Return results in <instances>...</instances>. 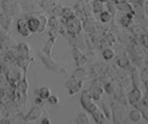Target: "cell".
Wrapping results in <instances>:
<instances>
[{
    "label": "cell",
    "mask_w": 148,
    "mask_h": 124,
    "mask_svg": "<svg viewBox=\"0 0 148 124\" xmlns=\"http://www.w3.org/2000/svg\"><path fill=\"white\" fill-rule=\"evenodd\" d=\"M77 121H79V123H89V118L86 114L81 113L79 114V117H78Z\"/></svg>",
    "instance_id": "cell-14"
},
{
    "label": "cell",
    "mask_w": 148,
    "mask_h": 124,
    "mask_svg": "<svg viewBox=\"0 0 148 124\" xmlns=\"http://www.w3.org/2000/svg\"><path fill=\"white\" fill-rule=\"evenodd\" d=\"M42 114V110L39 107H34L31 110V112L28 113V116H27V119L30 120V121H33V120H36L39 118H40V116Z\"/></svg>",
    "instance_id": "cell-4"
},
{
    "label": "cell",
    "mask_w": 148,
    "mask_h": 124,
    "mask_svg": "<svg viewBox=\"0 0 148 124\" xmlns=\"http://www.w3.org/2000/svg\"><path fill=\"white\" fill-rule=\"evenodd\" d=\"M63 9L64 8L62 6H60V5H56L53 8V10H52V12H53V13L56 16H61V15H62Z\"/></svg>",
    "instance_id": "cell-15"
},
{
    "label": "cell",
    "mask_w": 148,
    "mask_h": 124,
    "mask_svg": "<svg viewBox=\"0 0 148 124\" xmlns=\"http://www.w3.org/2000/svg\"><path fill=\"white\" fill-rule=\"evenodd\" d=\"M142 114L139 110H132L130 113V118L133 122H139L142 119Z\"/></svg>",
    "instance_id": "cell-10"
},
{
    "label": "cell",
    "mask_w": 148,
    "mask_h": 124,
    "mask_svg": "<svg viewBox=\"0 0 148 124\" xmlns=\"http://www.w3.org/2000/svg\"><path fill=\"white\" fill-rule=\"evenodd\" d=\"M132 97H133V99H134L136 102L139 100L140 97L142 96V93L139 91V89H134L132 93Z\"/></svg>",
    "instance_id": "cell-16"
},
{
    "label": "cell",
    "mask_w": 148,
    "mask_h": 124,
    "mask_svg": "<svg viewBox=\"0 0 148 124\" xmlns=\"http://www.w3.org/2000/svg\"><path fill=\"white\" fill-rule=\"evenodd\" d=\"M92 8L95 13L102 12L104 9V2L102 0H95L92 3Z\"/></svg>",
    "instance_id": "cell-6"
},
{
    "label": "cell",
    "mask_w": 148,
    "mask_h": 124,
    "mask_svg": "<svg viewBox=\"0 0 148 124\" xmlns=\"http://www.w3.org/2000/svg\"><path fill=\"white\" fill-rule=\"evenodd\" d=\"M81 101H82V104L84 107L90 112H92L97 108L96 105L92 101V94L87 92V91H85V92L83 93Z\"/></svg>",
    "instance_id": "cell-1"
},
{
    "label": "cell",
    "mask_w": 148,
    "mask_h": 124,
    "mask_svg": "<svg viewBox=\"0 0 148 124\" xmlns=\"http://www.w3.org/2000/svg\"><path fill=\"white\" fill-rule=\"evenodd\" d=\"M18 29L20 34L25 37H28L30 35L31 31L28 26V23L25 19L20 20L18 23Z\"/></svg>",
    "instance_id": "cell-2"
},
{
    "label": "cell",
    "mask_w": 148,
    "mask_h": 124,
    "mask_svg": "<svg viewBox=\"0 0 148 124\" xmlns=\"http://www.w3.org/2000/svg\"><path fill=\"white\" fill-rule=\"evenodd\" d=\"M143 43L145 47L148 48V37L147 36L143 37Z\"/></svg>",
    "instance_id": "cell-20"
},
{
    "label": "cell",
    "mask_w": 148,
    "mask_h": 124,
    "mask_svg": "<svg viewBox=\"0 0 148 124\" xmlns=\"http://www.w3.org/2000/svg\"><path fill=\"white\" fill-rule=\"evenodd\" d=\"M39 96L42 99H47L51 96V91L47 87H43L40 88L39 92Z\"/></svg>",
    "instance_id": "cell-8"
},
{
    "label": "cell",
    "mask_w": 148,
    "mask_h": 124,
    "mask_svg": "<svg viewBox=\"0 0 148 124\" xmlns=\"http://www.w3.org/2000/svg\"><path fill=\"white\" fill-rule=\"evenodd\" d=\"M42 123L43 124H50L51 121H49V119H48L47 118H44L43 121H42Z\"/></svg>",
    "instance_id": "cell-21"
},
{
    "label": "cell",
    "mask_w": 148,
    "mask_h": 124,
    "mask_svg": "<svg viewBox=\"0 0 148 124\" xmlns=\"http://www.w3.org/2000/svg\"><path fill=\"white\" fill-rule=\"evenodd\" d=\"M102 55H103V57L105 58V59L109 60L110 61V60L113 59V58H114L115 53H114V52L113 51V50L106 49L103 52Z\"/></svg>",
    "instance_id": "cell-13"
},
{
    "label": "cell",
    "mask_w": 148,
    "mask_h": 124,
    "mask_svg": "<svg viewBox=\"0 0 148 124\" xmlns=\"http://www.w3.org/2000/svg\"><path fill=\"white\" fill-rule=\"evenodd\" d=\"M113 14L109 11H102L100 14V19L102 22L108 23L112 20Z\"/></svg>",
    "instance_id": "cell-9"
},
{
    "label": "cell",
    "mask_w": 148,
    "mask_h": 124,
    "mask_svg": "<svg viewBox=\"0 0 148 124\" xmlns=\"http://www.w3.org/2000/svg\"><path fill=\"white\" fill-rule=\"evenodd\" d=\"M146 88H147V91H148V81L146 82Z\"/></svg>",
    "instance_id": "cell-23"
},
{
    "label": "cell",
    "mask_w": 148,
    "mask_h": 124,
    "mask_svg": "<svg viewBox=\"0 0 148 124\" xmlns=\"http://www.w3.org/2000/svg\"><path fill=\"white\" fill-rule=\"evenodd\" d=\"M74 16H76V12H75V11H73L72 9H71V8H64L63 12H62V17H64V18H66L67 20H68Z\"/></svg>",
    "instance_id": "cell-11"
},
{
    "label": "cell",
    "mask_w": 148,
    "mask_h": 124,
    "mask_svg": "<svg viewBox=\"0 0 148 124\" xmlns=\"http://www.w3.org/2000/svg\"><path fill=\"white\" fill-rule=\"evenodd\" d=\"M129 64V61L126 58H121L119 61V65L121 67H125Z\"/></svg>",
    "instance_id": "cell-17"
},
{
    "label": "cell",
    "mask_w": 148,
    "mask_h": 124,
    "mask_svg": "<svg viewBox=\"0 0 148 124\" xmlns=\"http://www.w3.org/2000/svg\"><path fill=\"white\" fill-rule=\"evenodd\" d=\"M83 12L84 13L86 18H89V17L92 16V13L94 12L93 8H92V5H91L90 3H87L84 6V8H83Z\"/></svg>",
    "instance_id": "cell-12"
},
{
    "label": "cell",
    "mask_w": 148,
    "mask_h": 124,
    "mask_svg": "<svg viewBox=\"0 0 148 124\" xmlns=\"http://www.w3.org/2000/svg\"><path fill=\"white\" fill-rule=\"evenodd\" d=\"M105 89L108 91V94H111V93H113V87L110 83H108L105 85Z\"/></svg>",
    "instance_id": "cell-19"
},
{
    "label": "cell",
    "mask_w": 148,
    "mask_h": 124,
    "mask_svg": "<svg viewBox=\"0 0 148 124\" xmlns=\"http://www.w3.org/2000/svg\"><path fill=\"white\" fill-rule=\"evenodd\" d=\"M27 23H28V28H29L31 32H38L41 24L39 18H35V17H31V18H28Z\"/></svg>",
    "instance_id": "cell-3"
},
{
    "label": "cell",
    "mask_w": 148,
    "mask_h": 124,
    "mask_svg": "<svg viewBox=\"0 0 148 124\" xmlns=\"http://www.w3.org/2000/svg\"><path fill=\"white\" fill-rule=\"evenodd\" d=\"M92 113V115H93L94 118H95V120L97 121V122L99 123H105V117L104 116L103 114H102L100 111L98 110L97 108L95 111H93Z\"/></svg>",
    "instance_id": "cell-7"
},
{
    "label": "cell",
    "mask_w": 148,
    "mask_h": 124,
    "mask_svg": "<svg viewBox=\"0 0 148 124\" xmlns=\"http://www.w3.org/2000/svg\"><path fill=\"white\" fill-rule=\"evenodd\" d=\"M39 5L46 10H52L53 8L56 6L55 0H43L39 2Z\"/></svg>",
    "instance_id": "cell-5"
},
{
    "label": "cell",
    "mask_w": 148,
    "mask_h": 124,
    "mask_svg": "<svg viewBox=\"0 0 148 124\" xmlns=\"http://www.w3.org/2000/svg\"><path fill=\"white\" fill-rule=\"evenodd\" d=\"M47 99L49 102V103L52 104V105H56V104H58V99L57 98V96H52V95H51Z\"/></svg>",
    "instance_id": "cell-18"
},
{
    "label": "cell",
    "mask_w": 148,
    "mask_h": 124,
    "mask_svg": "<svg viewBox=\"0 0 148 124\" xmlns=\"http://www.w3.org/2000/svg\"><path fill=\"white\" fill-rule=\"evenodd\" d=\"M35 1H36V2H39H39H41L42 1H43V0H35Z\"/></svg>",
    "instance_id": "cell-22"
}]
</instances>
